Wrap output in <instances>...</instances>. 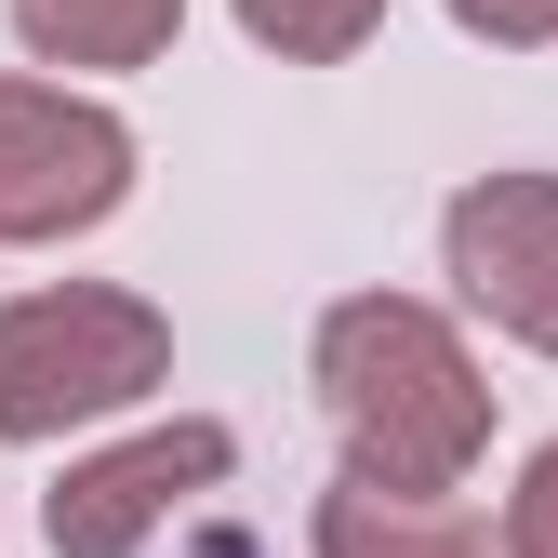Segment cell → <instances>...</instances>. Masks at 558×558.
Wrapping results in <instances>:
<instances>
[{"mask_svg":"<svg viewBox=\"0 0 558 558\" xmlns=\"http://www.w3.org/2000/svg\"><path fill=\"white\" fill-rule=\"evenodd\" d=\"M306 386L332 412L345 465L386 478V493H465L478 452H493V373H478V345L452 332V306H426V293L319 306Z\"/></svg>","mask_w":558,"mask_h":558,"instance_id":"1","label":"cell"},{"mask_svg":"<svg viewBox=\"0 0 558 558\" xmlns=\"http://www.w3.org/2000/svg\"><path fill=\"white\" fill-rule=\"evenodd\" d=\"M160 386H173V319L120 279H40L0 306V439L14 452H53Z\"/></svg>","mask_w":558,"mask_h":558,"instance_id":"2","label":"cell"},{"mask_svg":"<svg viewBox=\"0 0 558 558\" xmlns=\"http://www.w3.org/2000/svg\"><path fill=\"white\" fill-rule=\"evenodd\" d=\"M133 199V120L66 81H0V253L94 240Z\"/></svg>","mask_w":558,"mask_h":558,"instance_id":"3","label":"cell"},{"mask_svg":"<svg viewBox=\"0 0 558 558\" xmlns=\"http://www.w3.org/2000/svg\"><path fill=\"white\" fill-rule=\"evenodd\" d=\"M240 478V426H214V412H173V426H133L107 452H66V478L40 493V545L53 558H133L173 506L227 493Z\"/></svg>","mask_w":558,"mask_h":558,"instance_id":"4","label":"cell"},{"mask_svg":"<svg viewBox=\"0 0 558 558\" xmlns=\"http://www.w3.org/2000/svg\"><path fill=\"white\" fill-rule=\"evenodd\" d=\"M439 266L506 345L558 360V173H465L439 199Z\"/></svg>","mask_w":558,"mask_h":558,"instance_id":"5","label":"cell"},{"mask_svg":"<svg viewBox=\"0 0 558 558\" xmlns=\"http://www.w3.org/2000/svg\"><path fill=\"white\" fill-rule=\"evenodd\" d=\"M306 545L319 558H493V532H478L452 493H386V478H360V465L319 493Z\"/></svg>","mask_w":558,"mask_h":558,"instance_id":"6","label":"cell"},{"mask_svg":"<svg viewBox=\"0 0 558 558\" xmlns=\"http://www.w3.org/2000/svg\"><path fill=\"white\" fill-rule=\"evenodd\" d=\"M14 40L40 66H94V81H120V66H160L186 40V0H14Z\"/></svg>","mask_w":558,"mask_h":558,"instance_id":"7","label":"cell"},{"mask_svg":"<svg viewBox=\"0 0 558 558\" xmlns=\"http://www.w3.org/2000/svg\"><path fill=\"white\" fill-rule=\"evenodd\" d=\"M227 14H240V40L279 53V66H345V53H373L386 0H227Z\"/></svg>","mask_w":558,"mask_h":558,"instance_id":"8","label":"cell"},{"mask_svg":"<svg viewBox=\"0 0 558 558\" xmlns=\"http://www.w3.org/2000/svg\"><path fill=\"white\" fill-rule=\"evenodd\" d=\"M493 558H558V439L519 465V493H506V532H493Z\"/></svg>","mask_w":558,"mask_h":558,"instance_id":"9","label":"cell"},{"mask_svg":"<svg viewBox=\"0 0 558 558\" xmlns=\"http://www.w3.org/2000/svg\"><path fill=\"white\" fill-rule=\"evenodd\" d=\"M439 14L493 53H558V0H439Z\"/></svg>","mask_w":558,"mask_h":558,"instance_id":"10","label":"cell"}]
</instances>
